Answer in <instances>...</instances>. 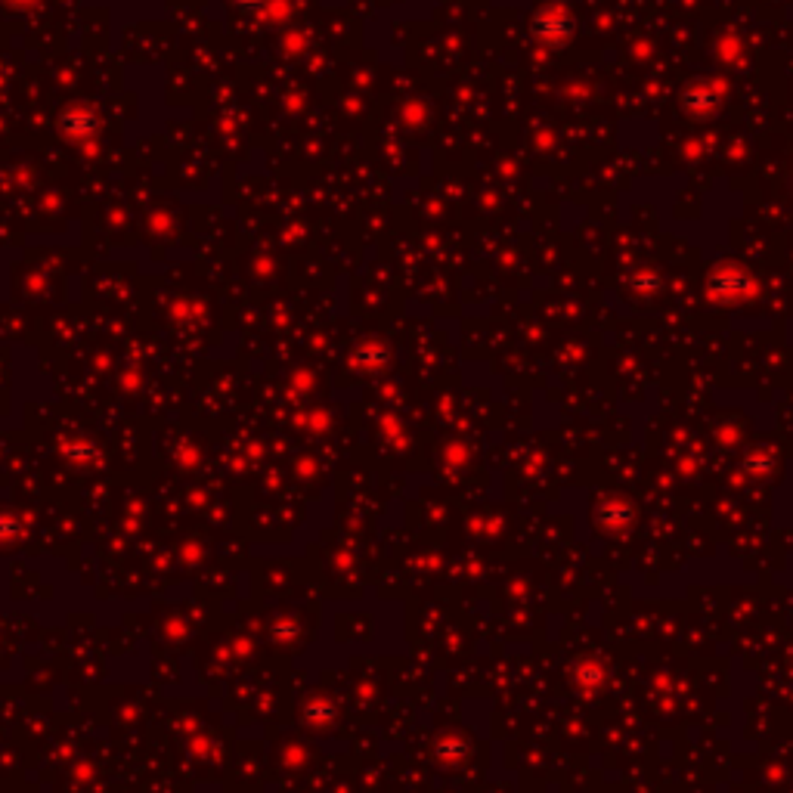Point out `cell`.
<instances>
[{
	"label": "cell",
	"mask_w": 793,
	"mask_h": 793,
	"mask_svg": "<svg viewBox=\"0 0 793 793\" xmlns=\"http://www.w3.org/2000/svg\"><path fill=\"white\" fill-rule=\"evenodd\" d=\"M574 31H577V22L561 4L539 7L530 19V35L536 44H543V47H564L570 38H574Z\"/></svg>",
	"instance_id": "6da1fadb"
},
{
	"label": "cell",
	"mask_w": 793,
	"mask_h": 793,
	"mask_svg": "<svg viewBox=\"0 0 793 793\" xmlns=\"http://www.w3.org/2000/svg\"><path fill=\"white\" fill-rule=\"evenodd\" d=\"M59 131L66 134V140H72V143H90L100 134V121H97V115H93V109L75 103L59 115Z\"/></svg>",
	"instance_id": "7a4b0ae2"
},
{
	"label": "cell",
	"mask_w": 793,
	"mask_h": 793,
	"mask_svg": "<svg viewBox=\"0 0 793 793\" xmlns=\"http://www.w3.org/2000/svg\"><path fill=\"white\" fill-rule=\"evenodd\" d=\"M719 103H722L719 100V87L713 81H694L682 93V106L694 118H710L719 109Z\"/></svg>",
	"instance_id": "3957f363"
},
{
	"label": "cell",
	"mask_w": 793,
	"mask_h": 793,
	"mask_svg": "<svg viewBox=\"0 0 793 793\" xmlns=\"http://www.w3.org/2000/svg\"><path fill=\"white\" fill-rule=\"evenodd\" d=\"M307 719H313V722H326V719H332V710H323V704H313L310 710H307Z\"/></svg>",
	"instance_id": "277c9868"
},
{
	"label": "cell",
	"mask_w": 793,
	"mask_h": 793,
	"mask_svg": "<svg viewBox=\"0 0 793 793\" xmlns=\"http://www.w3.org/2000/svg\"><path fill=\"white\" fill-rule=\"evenodd\" d=\"M301 44H304V38H301V35H285V38H282V47H292V53H298V50H301Z\"/></svg>",
	"instance_id": "5b68a950"
},
{
	"label": "cell",
	"mask_w": 793,
	"mask_h": 793,
	"mask_svg": "<svg viewBox=\"0 0 793 793\" xmlns=\"http://www.w3.org/2000/svg\"><path fill=\"white\" fill-rule=\"evenodd\" d=\"M10 7H16V10H28V7H35L38 0H7Z\"/></svg>",
	"instance_id": "8992f818"
},
{
	"label": "cell",
	"mask_w": 793,
	"mask_h": 793,
	"mask_svg": "<svg viewBox=\"0 0 793 793\" xmlns=\"http://www.w3.org/2000/svg\"><path fill=\"white\" fill-rule=\"evenodd\" d=\"M555 4H564V0H555Z\"/></svg>",
	"instance_id": "52a82bcc"
}]
</instances>
